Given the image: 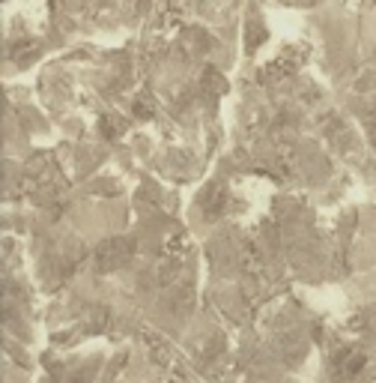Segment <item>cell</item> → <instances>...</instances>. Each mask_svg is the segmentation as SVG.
Wrapping results in <instances>:
<instances>
[{"mask_svg": "<svg viewBox=\"0 0 376 383\" xmlns=\"http://www.w3.org/2000/svg\"><path fill=\"white\" fill-rule=\"evenodd\" d=\"M365 369V357L362 354H343V359H340V372L343 374H358Z\"/></svg>", "mask_w": 376, "mask_h": 383, "instance_id": "1", "label": "cell"}]
</instances>
